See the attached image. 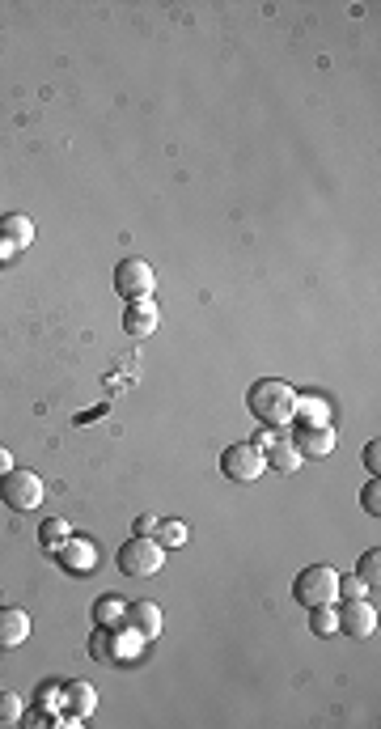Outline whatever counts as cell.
<instances>
[{"instance_id": "cell-1", "label": "cell", "mask_w": 381, "mask_h": 729, "mask_svg": "<svg viewBox=\"0 0 381 729\" xmlns=\"http://www.w3.org/2000/svg\"><path fill=\"white\" fill-rule=\"evenodd\" d=\"M246 403H250L254 420H259L263 429H284V424L293 420V412H297V390L288 382H280V378H259L250 386Z\"/></svg>"}, {"instance_id": "cell-2", "label": "cell", "mask_w": 381, "mask_h": 729, "mask_svg": "<svg viewBox=\"0 0 381 729\" xmlns=\"http://www.w3.org/2000/svg\"><path fill=\"white\" fill-rule=\"evenodd\" d=\"M293 598L301 607H335L339 602V573L331 564H310L301 568L293 581Z\"/></svg>"}, {"instance_id": "cell-3", "label": "cell", "mask_w": 381, "mask_h": 729, "mask_svg": "<svg viewBox=\"0 0 381 729\" xmlns=\"http://www.w3.org/2000/svg\"><path fill=\"white\" fill-rule=\"evenodd\" d=\"M115 560H119L123 577H153V573H161V564H166V547H161L153 535H132L119 547Z\"/></svg>"}, {"instance_id": "cell-4", "label": "cell", "mask_w": 381, "mask_h": 729, "mask_svg": "<svg viewBox=\"0 0 381 729\" xmlns=\"http://www.w3.org/2000/svg\"><path fill=\"white\" fill-rule=\"evenodd\" d=\"M0 501H5L13 513H30L43 505V479L34 471L13 467L9 475H0Z\"/></svg>"}, {"instance_id": "cell-5", "label": "cell", "mask_w": 381, "mask_h": 729, "mask_svg": "<svg viewBox=\"0 0 381 729\" xmlns=\"http://www.w3.org/2000/svg\"><path fill=\"white\" fill-rule=\"evenodd\" d=\"M267 471V454L254 446V441H238V446H225L221 454V475L233 484H254Z\"/></svg>"}, {"instance_id": "cell-6", "label": "cell", "mask_w": 381, "mask_h": 729, "mask_svg": "<svg viewBox=\"0 0 381 729\" xmlns=\"http://www.w3.org/2000/svg\"><path fill=\"white\" fill-rule=\"evenodd\" d=\"M153 289H157V272H153V263H144V259H123L119 268H115V293H119L123 301L153 297Z\"/></svg>"}, {"instance_id": "cell-7", "label": "cell", "mask_w": 381, "mask_h": 729, "mask_svg": "<svg viewBox=\"0 0 381 729\" xmlns=\"http://www.w3.org/2000/svg\"><path fill=\"white\" fill-rule=\"evenodd\" d=\"M335 615H339V632L352 636V640H373L377 632V607L369 598H343V607L335 602Z\"/></svg>"}, {"instance_id": "cell-8", "label": "cell", "mask_w": 381, "mask_h": 729, "mask_svg": "<svg viewBox=\"0 0 381 729\" xmlns=\"http://www.w3.org/2000/svg\"><path fill=\"white\" fill-rule=\"evenodd\" d=\"M56 560H60L64 573H72V577H89V573L98 568V547L89 543L85 535H72V539L56 551Z\"/></svg>"}, {"instance_id": "cell-9", "label": "cell", "mask_w": 381, "mask_h": 729, "mask_svg": "<svg viewBox=\"0 0 381 729\" xmlns=\"http://www.w3.org/2000/svg\"><path fill=\"white\" fill-rule=\"evenodd\" d=\"M335 441H339V433L331 429V424H301L293 446H297L301 458H326L335 450Z\"/></svg>"}, {"instance_id": "cell-10", "label": "cell", "mask_w": 381, "mask_h": 729, "mask_svg": "<svg viewBox=\"0 0 381 729\" xmlns=\"http://www.w3.org/2000/svg\"><path fill=\"white\" fill-rule=\"evenodd\" d=\"M157 323H161V314H157V301H153V297L127 301V310H123V331L132 335V340H144V335H153Z\"/></svg>"}, {"instance_id": "cell-11", "label": "cell", "mask_w": 381, "mask_h": 729, "mask_svg": "<svg viewBox=\"0 0 381 729\" xmlns=\"http://www.w3.org/2000/svg\"><path fill=\"white\" fill-rule=\"evenodd\" d=\"M123 624L132 628L140 640H157L161 636V607H157V602H144V598L127 602V619H123Z\"/></svg>"}, {"instance_id": "cell-12", "label": "cell", "mask_w": 381, "mask_h": 729, "mask_svg": "<svg viewBox=\"0 0 381 729\" xmlns=\"http://www.w3.org/2000/svg\"><path fill=\"white\" fill-rule=\"evenodd\" d=\"M60 704H64V713H72L77 721H85V717L98 708V691H94V683L72 679V683H64V691H60Z\"/></svg>"}, {"instance_id": "cell-13", "label": "cell", "mask_w": 381, "mask_h": 729, "mask_svg": "<svg viewBox=\"0 0 381 729\" xmlns=\"http://www.w3.org/2000/svg\"><path fill=\"white\" fill-rule=\"evenodd\" d=\"M0 242L9 251H26V246H34V221L22 217V212H5L0 217Z\"/></svg>"}, {"instance_id": "cell-14", "label": "cell", "mask_w": 381, "mask_h": 729, "mask_svg": "<svg viewBox=\"0 0 381 729\" xmlns=\"http://www.w3.org/2000/svg\"><path fill=\"white\" fill-rule=\"evenodd\" d=\"M30 636V615L22 607H0V649H17Z\"/></svg>"}, {"instance_id": "cell-15", "label": "cell", "mask_w": 381, "mask_h": 729, "mask_svg": "<svg viewBox=\"0 0 381 729\" xmlns=\"http://www.w3.org/2000/svg\"><path fill=\"white\" fill-rule=\"evenodd\" d=\"M263 454H267V467H271V471H280V475H293V471H301V462H305V458L297 454V446H293V441H284V437H276V441H271V446H267Z\"/></svg>"}, {"instance_id": "cell-16", "label": "cell", "mask_w": 381, "mask_h": 729, "mask_svg": "<svg viewBox=\"0 0 381 729\" xmlns=\"http://www.w3.org/2000/svg\"><path fill=\"white\" fill-rule=\"evenodd\" d=\"M127 619V598H119V594H102L98 602H94V624L98 628H119Z\"/></svg>"}, {"instance_id": "cell-17", "label": "cell", "mask_w": 381, "mask_h": 729, "mask_svg": "<svg viewBox=\"0 0 381 729\" xmlns=\"http://www.w3.org/2000/svg\"><path fill=\"white\" fill-rule=\"evenodd\" d=\"M77 535V530H72L64 518H43V526H39V543H43V551H51V556H56V551Z\"/></svg>"}, {"instance_id": "cell-18", "label": "cell", "mask_w": 381, "mask_h": 729, "mask_svg": "<svg viewBox=\"0 0 381 729\" xmlns=\"http://www.w3.org/2000/svg\"><path fill=\"white\" fill-rule=\"evenodd\" d=\"M293 420H301V424H331V403L318 399V395H297Z\"/></svg>"}, {"instance_id": "cell-19", "label": "cell", "mask_w": 381, "mask_h": 729, "mask_svg": "<svg viewBox=\"0 0 381 729\" xmlns=\"http://www.w3.org/2000/svg\"><path fill=\"white\" fill-rule=\"evenodd\" d=\"M157 543L161 547H170V551H178V547H187V539H191V526L187 522H178V518H166V522H157Z\"/></svg>"}, {"instance_id": "cell-20", "label": "cell", "mask_w": 381, "mask_h": 729, "mask_svg": "<svg viewBox=\"0 0 381 729\" xmlns=\"http://www.w3.org/2000/svg\"><path fill=\"white\" fill-rule=\"evenodd\" d=\"M356 577L369 585V590H377V581H381V551L377 547H369L365 556H360V564H356Z\"/></svg>"}, {"instance_id": "cell-21", "label": "cell", "mask_w": 381, "mask_h": 729, "mask_svg": "<svg viewBox=\"0 0 381 729\" xmlns=\"http://www.w3.org/2000/svg\"><path fill=\"white\" fill-rule=\"evenodd\" d=\"M310 632H314V636H335V632H339V615H335V607H310Z\"/></svg>"}, {"instance_id": "cell-22", "label": "cell", "mask_w": 381, "mask_h": 729, "mask_svg": "<svg viewBox=\"0 0 381 729\" xmlns=\"http://www.w3.org/2000/svg\"><path fill=\"white\" fill-rule=\"evenodd\" d=\"M26 713V700L17 691H0V725H17Z\"/></svg>"}, {"instance_id": "cell-23", "label": "cell", "mask_w": 381, "mask_h": 729, "mask_svg": "<svg viewBox=\"0 0 381 729\" xmlns=\"http://www.w3.org/2000/svg\"><path fill=\"white\" fill-rule=\"evenodd\" d=\"M89 657H115V628H98L94 640H89Z\"/></svg>"}, {"instance_id": "cell-24", "label": "cell", "mask_w": 381, "mask_h": 729, "mask_svg": "<svg viewBox=\"0 0 381 729\" xmlns=\"http://www.w3.org/2000/svg\"><path fill=\"white\" fill-rule=\"evenodd\" d=\"M360 509H365V513H373V518L381 513V479H377V475H373L369 484H365V492H360Z\"/></svg>"}, {"instance_id": "cell-25", "label": "cell", "mask_w": 381, "mask_h": 729, "mask_svg": "<svg viewBox=\"0 0 381 729\" xmlns=\"http://www.w3.org/2000/svg\"><path fill=\"white\" fill-rule=\"evenodd\" d=\"M60 691H64L60 683H47V687L39 691V708H43V713H64V704H60Z\"/></svg>"}, {"instance_id": "cell-26", "label": "cell", "mask_w": 381, "mask_h": 729, "mask_svg": "<svg viewBox=\"0 0 381 729\" xmlns=\"http://www.w3.org/2000/svg\"><path fill=\"white\" fill-rule=\"evenodd\" d=\"M365 594H369V585L360 581L356 573H352V577H339V602H343V598H365Z\"/></svg>"}, {"instance_id": "cell-27", "label": "cell", "mask_w": 381, "mask_h": 729, "mask_svg": "<svg viewBox=\"0 0 381 729\" xmlns=\"http://www.w3.org/2000/svg\"><path fill=\"white\" fill-rule=\"evenodd\" d=\"M365 467H369L373 475H377V467H381V441H377V437H373L369 446H365Z\"/></svg>"}, {"instance_id": "cell-28", "label": "cell", "mask_w": 381, "mask_h": 729, "mask_svg": "<svg viewBox=\"0 0 381 729\" xmlns=\"http://www.w3.org/2000/svg\"><path fill=\"white\" fill-rule=\"evenodd\" d=\"M157 522H161V518H153V513H140V518H136V526H132V535H153V530H157Z\"/></svg>"}, {"instance_id": "cell-29", "label": "cell", "mask_w": 381, "mask_h": 729, "mask_svg": "<svg viewBox=\"0 0 381 729\" xmlns=\"http://www.w3.org/2000/svg\"><path fill=\"white\" fill-rule=\"evenodd\" d=\"M9 471H13V454H9L5 446H0V475H9Z\"/></svg>"}, {"instance_id": "cell-30", "label": "cell", "mask_w": 381, "mask_h": 729, "mask_svg": "<svg viewBox=\"0 0 381 729\" xmlns=\"http://www.w3.org/2000/svg\"><path fill=\"white\" fill-rule=\"evenodd\" d=\"M271 441H276V433H271V429H263L259 437H254V446H259V450H267V446H271Z\"/></svg>"}]
</instances>
